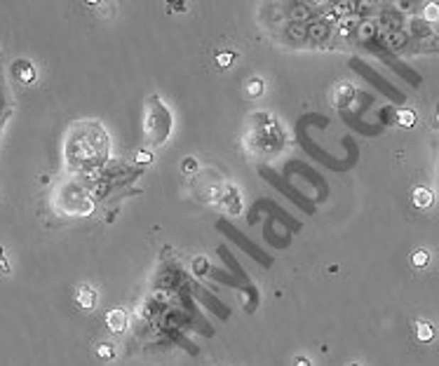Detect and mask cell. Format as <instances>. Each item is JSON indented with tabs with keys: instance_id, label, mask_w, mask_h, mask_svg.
<instances>
[{
	"instance_id": "1",
	"label": "cell",
	"mask_w": 439,
	"mask_h": 366,
	"mask_svg": "<svg viewBox=\"0 0 439 366\" xmlns=\"http://www.w3.org/2000/svg\"><path fill=\"white\" fill-rule=\"evenodd\" d=\"M106 157V134L99 125H90V134H78L71 139L68 160L78 167H94Z\"/></svg>"
},
{
	"instance_id": "2",
	"label": "cell",
	"mask_w": 439,
	"mask_h": 366,
	"mask_svg": "<svg viewBox=\"0 0 439 366\" xmlns=\"http://www.w3.org/2000/svg\"><path fill=\"white\" fill-rule=\"evenodd\" d=\"M254 118L259 122L256 134H261V139H251L249 148L256 152H264L266 157H273L277 150L284 148V132L268 113H256Z\"/></svg>"
},
{
	"instance_id": "3",
	"label": "cell",
	"mask_w": 439,
	"mask_h": 366,
	"mask_svg": "<svg viewBox=\"0 0 439 366\" xmlns=\"http://www.w3.org/2000/svg\"><path fill=\"white\" fill-rule=\"evenodd\" d=\"M172 132V113H169L158 96H151L148 116H146V139L151 143H163Z\"/></svg>"
},
{
	"instance_id": "4",
	"label": "cell",
	"mask_w": 439,
	"mask_h": 366,
	"mask_svg": "<svg viewBox=\"0 0 439 366\" xmlns=\"http://www.w3.org/2000/svg\"><path fill=\"white\" fill-rule=\"evenodd\" d=\"M219 195H221V202H223V207H226V211H230V214H240L242 211L240 195H237V190L233 186H223Z\"/></svg>"
},
{
	"instance_id": "5",
	"label": "cell",
	"mask_w": 439,
	"mask_h": 366,
	"mask_svg": "<svg viewBox=\"0 0 439 366\" xmlns=\"http://www.w3.org/2000/svg\"><path fill=\"white\" fill-rule=\"evenodd\" d=\"M355 87L350 85V82H338L336 89H334V106L338 109H343V106H348L352 99H355Z\"/></svg>"
},
{
	"instance_id": "6",
	"label": "cell",
	"mask_w": 439,
	"mask_h": 366,
	"mask_svg": "<svg viewBox=\"0 0 439 366\" xmlns=\"http://www.w3.org/2000/svg\"><path fill=\"white\" fill-rule=\"evenodd\" d=\"M106 324H109V329L113 333H120L127 329V312L120 310V308H113L109 310V315H106Z\"/></svg>"
},
{
	"instance_id": "7",
	"label": "cell",
	"mask_w": 439,
	"mask_h": 366,
	"mask_svg": "<svg viewBox=\"0 0 439 366\" xmlns=\"http://www.w3.org/2000/svg\"><path fill=\"white\" fill-rule=\"evenodd\" d=\"M411 200L413 204L418 209H428V207H433V202H435V193L430 188H413V193H411Z\"/></svg>"
},
{
	"instance_id": "8",
	"label": "cell",
	"mask_w": 439,
	"mask_h": 366,
	"mask_svg": "<svg viewBox=\"0 0 439 366\" xmlns=\"http://www.w3.org/2000/svg\"><path fill=\"white\" fill-rule=\"evenodd\" d=\"M78 303H80V308H85V310L94 308V305H97V292L92 287H80Z\"/></svg>"
},
{
	"instance_id": "9",
	"label": "cell",
	"mask_w": 439,
	"mask_h": 366,
	"mask_svg": "<svg viewBox=\"0 0 439 366\" xmlns=\"http://www.w3.org/2000/svg\"><path fill=\"white\" fill-rule=\"evenodd\" d=\"M416 336H418L421 343L433 340V338H435V326L430 324V322H421V324H418V333H416Z\"/></svg>"
},
{
	"instance_id": "10",
	"label": "cell",
	"mask_w": 439,
	"mask_h": 366,
	"mask_svg": "<svg viewBox=\"0 0 439 366\" xmlns=\"http://www.w3.org/2000/svg\"><path fill=\"white\" fill-rule=\"evenodd\" d=\"M395 120L402 127H413L418 118H416V111H399V113H395Z\"/></svg>"
},
{
	"instance_id": "11",
	"label": "cell",
	"mask_w": 439,
	"mask_h": 366,
	"mask_svg": "<svg viewBox=\"0 0 439 366\" xmlns=\"http://www.w3.org/2000/svg\"><path fill=\"white\" fill-rule=\"evenodd\" d=\"M264 89H266L264 80H261V78H251L249 85H247V94H249L251 99H256V96L264 94Z\"/></svg>"
},
{
	"instance_id": "12",
	"label": "cell",
	"mask_w": 439,
	"mask_h": 366,
	"mask_svg": "<svg viewBox=\"0 0 439 366\" xmlns=\"http://www.w3.org/2000/svg\"><path fill=\"white\" fill-rule=\"evenodd\" d=\"M430 261V254L428 251H416V254L411 256V263L416 265V268H423V265H426Z\"/></svg>"
},
{
	"instance_id": "13",
	"label": "cell",
	"mask_w": 439,
	"mask_h": 366,
	"mask_svg": "<svg viewBox=\"0 0 439 366\" xmlns=\"http://www.w3.org/2000/svg\"><path fill=\"white\" fill-rule=\"evenodd\" d=\"M97 355L102 357V360H113V357H115V350H113L111 345H99Z\"/></svg>"
},
{
	"instance_id": "14",
	"label": "cell",
	"mask_w": 439,
	"mask_h": 366,
	"mask_svg": "<svg viewBox=\"0 0 439 366\" xmlns=\"http://www.w3.org/2000/svg\"><path fill=\"white\" fill-rule=\"evenodd\" d=\"M195 272H197V274L210 272V263H207L205 258H195Z\"/></svg>"
},
{
	"instance_id": "15",
	"label": "cell",
	"mask_w": 439,
	"mask_h": 366,
	"mask_svg": "<svg viewBox=\"0 0 439 366\" xmlns=\"http://www.w3.org/2000/svg\"><path fill=\"white\" fill-rule=\"evenodd\" d=\"M426 17H428V24L430 21H437V3H433V5H428V10H426Z\"/></svg>"
},
{
	"instance_id": "16",
	"label": "cell",
	"mask_w": 439,
	"mask_h": 366,
	"mask_svg": "<svg viewBox=\"0 0 439 366\" xmlns=\"http://www.w3.org/2000/svg\"><path fill=\"white\" fill-rule=\"evenodd\" d=\"M195 167H197V162H195L193 157H190V160H183V162H181V170L186 172V174H188V172H195Z\"/></svg>"
},
{
	"instance_id": "17",
	"label": "cell",
	"mask_w": 439,
	"mask_h": 366,
	"mask_svg": "<svg viewBox=\"0 0 439 366\" xmlns=\"http://www.w3.org/2000/svg\"><path fill=\"white\" fill-rule=\"evenodd\" d=\"M217 59H219V66H221V68H226V66L233 64V55H230V52H228V55H219Z\"/></svg>"
},
{
	"instance_id": "18",
	"label": "cell",
	"mask_w": 439,
	"mask_h": 366,
	"mask_svg": "<svg viewBox=\"0 0 439 366\" xmlns=\"http://www.w3.org/2000/svg\"><path fill=\"white\" fill-rule=\"evenodd\" d=\"M136 162H153V152H148V150H141L136 155Z\"/></svg>"
},
{
	"instance_id": "19",
	"label": "cell",
	"mask_w": 439,
	"mask_h": 366,
	"mask_svg": "<svg viewBox=\"0 0 439 366\" xmlns=\"http://www.w3.org/2000/svg\"><path fill=\"white\" fill-rule=\"evenodd\" d=\"M294 366H313V364H310V360H308V357H296Z\"/></svg>"
},
{
	"instance_id": "20",
	"label": "cell",
	"mask_w": 439,
	"mask_h": 366,
	"mask_svg": "<svg viewBox=\"0 0 439 366\" xmlns=\"http://www.w3.org/2000/svg\"><path fill=\"white\" fill-rule=\"evenodd\" d=\"M348 366H362V364H357V362H350Z\"/></svg>"
}]
</instances>
